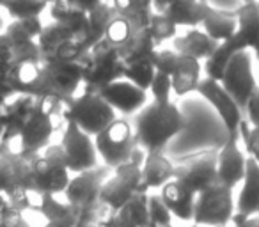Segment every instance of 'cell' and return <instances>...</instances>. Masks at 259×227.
<instances>
[{"label": "cell", "mask_w": 259, "mask_h": 227, "mask_svg": "<svg viewBox=\"0 0 259 227\" xmlns=\"http://www.w3.org/2000/svg\"><path fill=\"white\" fill-rule=\"evenodd\" d=\"M115 15L117 13H115L114 6L110 2H101L98 8H94L89 13V30H87V36H89V43L93 47L105 37L108 23L114 20Z\"/></svg>", "instance_id": "obj_33"}, {"label": "cell", "mask_w": 259, "mask_h": 227, "mask_svg": "<svg viewBox=\"0 0 259 227\" xmlns=\"http://www.w3.org/2000/svg\"><path fill=\"white\" fill-rule=\"evenodd\" d=\"M257 215H259V211H257Z\"/></svg>", "instance_id": "obj_60"}, {"label": "cell", "mask_w": 259, "mask_h": 227, "mask_svg": "<svg viewBox=\"0 0 259 227\" xmlns=\"http://www.w3.org/2000/svg\"><path fill=\"white\" fill-rule=\"evenodd\" d=\"M50 2H52V0H50Z\"/></svg>", "instance_id": "obj_61"}, {"label": "cell", "mask_w": 259, "mask_h": 227, "mask_svg": "<svg viewBox=\"0 0 259 227\" xmlns=\"http://www.w3.org/2000/svg\"><path fill=\"white\" fill-rule=\"evenodd\" d=\"M236 213V201L233 199V188L220 181L197 194L194 208V223L201 227L231 225Z\"/></svg>", "instance_id": "obj_8"}, {"label": "cell", "mask_w": 259, "mask_h": 227, "mask_svg": "<svg viewBox=\"0 0 259 227\" xmlns=\"http://www.w3.org/2000/svg\"><path fill=\"white\" fill-rule=\"evenodd\" d=\"M215 227H229V225H215Z\"/></svg>", "instance_id": "obj_54"}, {"label": "cell", "mask_w": 259, "mask_h": 227, "mask_svg": "<svg viewBox=\"0 0 259 227\" xmlns=\"http://www.w3.org/2000/svg\"><path fill=\"white\" fill-rule=\"evenodd\" d=\"M83 66V89L91 93H100L105 85L124 78L126 64L121 59L119 48L101 39L80 59Z\"/></svg>", "instance_id": "obj_3"}, {"label": "cell", "mask_w": 259, "mask_h": 227, "mask_svg": "<svg viewBox=\"0 0 259 227\" xmlns=\"http://www.w3.org/2000/svg\"><path fill=\"white\" fill-rule=\"evenodd\" d=\"M112 174L107 165H98L93 170L73 174L68 188L64 190V201L75 209H82L100 202V192L105 179Z\"/></svg>", "instance_id": "obj_15"}, {"label": "cell", "mask_w": 259, "mask_h": 227, "mask_svg": "<svg viewBox=\"0 0 259 227\" xmlns=\"http://www.w3.org/2000/svg\"><path fill=\"white\" fill-rule=\"evenodd\" d=\"M135 142L146 153L163 151L176 135L187 128V119L178 105L149 101L141 112L134 116Z\"/></svg>", "instance_id": "obj_1"}, {"label": "cell", "mask_w": 259, "mask_h": 227, "mask_svg": "<svg viewBox=\"0 0 259 227\" xmlns=\"http://www.w3.org/2000/svg\"><path fill=\"white\" fill-rule=\"evenodd\" d=\"M94 144L98 156L108 169L114 170L122 163H128L137 148L134 123L126 117H117L94 137Z\"/></svg>", "instance_id": "obj_7"}, {"label": "cell", "mask_w": 259, "mask_h": 227, "mask_svg": "<svg viewBox=\"0 0 259 227\" xmlns=\"http://www.w3.org/2000/svg\"><path fill=\"white\" fill-rule=\"evenodd\" d=\"M155 75H156L155 57L132 62V64H128L124 69V78L130 80L132 83H135V85L141 87V89H144V90H149Z\"/></svg>", "instance_id": "obj_36"}, {"label": "cell", "mask_w": 259, "mask_h": 227, "mask_svg": "<svg viewBox=\"0 0 259 227\" xmlns=\"http://www.w3.org/2000/svg\"><path fill=\"white\" fill-rule=\"evenodd\" d=\"M158 194L162 195L163 202L172 213V216H176L181 222H194V208L195 197H197L195 192L185 187L181 181L170 179L169 183H165L160 188Z\"/></svg>", "instance_id": "obj_22"}, {"label": "cell", "mask_w": 259, "mask_h": 227, "mask_svg": "<svg viewBox=\"0 0 259 227\" xmlns=\"http://www.w3.org/2000/svg\"><path fill=\"white\" fill-rule=\"evenodd\" d=\"M231 223H233V227H259V215L245 218V216H240L234 213Z\"/></svg>", "instance_id": "obj_46"}, {"label": "cell", "mask_w": 259, "mask_h": 227, "mask_svg": "<svg viewBox=\"0 0 259 227\" xmlns=\"http://www.w3.org/2000/svg\"><path fill=\"white\" fill-rule=\"evenodd\" d=\"M2 2H4V0H0V6H2Z\"/></svg>", "instance_id": "obj_56"}, {"label": "cell", "mask_w": 259, "mask_h": 227, "mask_svg": "<svg viewBox=\"0 0 259 227\" xmlns=\"http://www.w3.org/2000/svg\"><path fill=\"white\" fill-rule=\"evenodd\" d=\"M100 94L122 117L135 116L137 112H141L149 103L148 90L141 89V87H137L126 78L115 80V82L105 85L100 90Z\"/></svg>", "instance_id": "obj_18"}, {"label": "cell", "mask_w": 259, "mask_h": 227, "mask_svg": "<svg viewBox=\"0 0 259 227\" xmlns=\"http://www.w3.org/2000/svg\"><path fill=\"white\" fill-rule=\"evenodd\" d=\"M142 183V167L128 162L112 170L100 192V202L117 213L139 192Z\"/></svg>", "instance_id": "obj_9"}, {"label": "cell", "mask_w": 259, "mask_h": 227, "mask_svg": "<svg viewBox=\"0 0 259 227\" xmlns=\"http://www.w3.org/2000/svg\"><path fill=\"white\" fill-rule=\"evenodd\" d=\"M170 43H172V48L178 54L194 57L201 62H204L206 59L211 57L220 44V43H217L215 39H211L201 27L188 29L187 32L178 34Z\"/></svg>", "instance_id": "obj_24"}, {"label": "cell", "mask_w": 259, "mask_h": 227, "mask_svg": "<svg viewBox=\"0 0 259 227\" xmlns=\"http://www.w3.org/2000/svg\"><path fill=\"white\" fill-rule=\"evenodd\" d=\"M243 2H248V0H243Z\"/></svg>", "instance_id": "obj_59"}, {"label": "cell", "mask_w": 259, "mask_h": 227, "mask_svg": "<svg viewBox=\"0 0 259 227\" xmlns=\"http://www.w3.org/2000/svg\"><path fill=\"white\" fill-rule=\"evenodd\" d=\"M201 29L208 34L217 43H224L229 37L234 36L238 30V16L236 9H219L211 8L204 22L201 23Z\"/></svg>", "instance_id": "obj_28"}, {"label": "cell", "mask_w": 259, "mask_h": 227, "mask_svg": "<svg viewBox=\"0 0 259 227\" xmlns=\"http://www.w3.org/2000/svg\"><path fill=\"white\" fill-rule=\"evenodd\" d=\"M156 50H158V44L155 43L148 29L135 30L134 36L130 37L122 47H119V54H121V59L124 61L126 66L132 64V62L155 57Z\"/></svg>", "instance_id": "obj_30"}, {"label": "cell", "mask_w": 259, "mask_h": 227, "mask_svg": "<svg viewBox=\"0 0 259 227\" xmlns=\"http://www.w3.org/2000/svg\"><path fill=\"white\" fill-rule=\"evenodd\" d=\"M195 93L201 94V96L215 108V112L219 114L224 126H226L227 135L238 133L240 123L243 121V112H241V108L238 107L236 101L233 100V96L222 87V83L204 76V78L199 82Z\"/></svg>", "instance_id": "obj_16"}, {"label": "cell", "mask_w": 259, "mask_h": 227, "mask_svg": "<svg viewBox=\"0 0 259 227\" xmlns=\"http://www.w3.org/2000/svg\"><path fill=\"white\" fill-rule=\"evenodd\" d=\"M15 94H27L34 98H48L41 62H15L6 76Z\"/></svg>", "instance_id": "obj_20"}, {"label": "cell", "mask_w": 259, "mask_h": 227, "mask_svg": "<svg viewBox=\"0 0 259 227\" xmlns=\"http://www.w3.org/2000/svg\"><path fill=\"white\" fill-rule=\"evenodd\" d=\"M73 174L61 162H55L39 155L30 158V177H32V194L61 195L68 188Z\"/></svg>", "instance_id": "obj_14"}, {"label": "cell", "mask_w": 259, "mask_h": 227, "mask_svg": "<svg viewBox=\"0 0 259 227\" xmlns=\"http://www.w3.org/2000/svg\"><path fill=\"white\" fill-rule=\"evenodd\" d=\"M61 146L66 153V167L71 174L93 170L100 165L94 137L80 130L73 121H66Z\"/></svg>", "instance_id": "obj_10"}, {"label": "cell", "mask_w": 259, "mask_h": 227, "mask_svg": "<svg viewBox=\"0 0 259 227\" xmlns=\"http://www.w3.org/2000/svg\"><path fill=\"white\" fill-rule=\"evenodd\" d=\"M148 211L151 222L156 223L158 227H167L172 223V213L165 206L162 195L156 194V192H151L148 195Z\"/></svg>", "instance_id": "obj_39"}, {"label": "cell", "mask_w": 259, "mask_h": 227, "mask_svg": "<svg viewBox=\"0 0 259 227\" xmlns=\"http://www.w3.org/2000/svg\"><path fill=\"white\" fill-rule=\"evenodd\" d=\"M62 110H64V103L61 101L52 98H39L36 112L27 121L20 137L16 139L20 144L16 153L23 158H32L39 155L47 146H50V141L55 133V116L62 117Z\"/></svg>", "instance_id": "obj_4"}, {"label": "cell", "mask_w": 259, "mask_h": 227, "mask_svg": "<svg viewBox=\"0 0 259 227\" xmlns=\"http://www.w3.org/2000/svg\"><path fill=\"white\" fill-rule=\"evenodd\" d=\"M78 34H75L73 30H69L68 27L61 25V23L50 22L48 25L43 27V32H41L37 44H39V52H41V62L47 64L54 59L55 52L62 47L64 43H68L69 39L76 37ZM82 37V36H80Z\"/></svg>", "instance_id": "obj_31"}, {"label": "cell", "mask_w": 259, "mask_h": 227, "mask_svg": "<svg viewBox=\"0 0 259 227\" xmlns=\"http://www.w3.org/2000/svg\"><path fill=\"white\" fill-rule=\"evenodd\" d=\"M2 135H4V119L0 116V139H2Z\"/></svg>", "instance_id": "obj_50"}, {"label": "cell", "mask_w": 259, "mask_h": 227, "mask_svg": "<svg viewBox=\"0 0 259 227\" xmlns=\"http://www.w3.org/2000/svg\"><path fill=\"white\" fill-rule=\"evenodd\" d=\"M178 2H183V0H153V9H155V13H165L167 9L170 8V6L178 4Z\"/></svg>", "instance_id": "obj_48"}, {"label": "cell", "mask_w": 259, "mask_h": 227, "mask_svg": "<svg viewBox=\"0 0 259 227\" xmlns=\"http://www.w3.org/2000/svg\"><path fill=\"white\" fill-rule=\"evenodd\" d=\"M76 220H78V213H73V215L66 216V218L48 220L43 227H76Z\"/></svg>", "instance_id": "obj_47"}, {"label": "cell", "mask_w": 259, "mask_h": 227, "mask_svg": "<svg viewBox=\"0 0 259 227\" xmlns=\"http://www.w3.org/2000/svg\"><path fill=\"white\" fill-rule=\"evenodd\" d=\"M170 80H172V93L176 96H187L190 93H195L199 82L202 80V62L180 54V62L170 75Z\"/></svg>", "instance_id": "obj_27"}, {"label": "cell", "mask_w": 259, "mask_h": 227, "mask_svg": "<svg viewBox=\"0 0 259 227\" xmlns=\"http://www.w3.org/2000/svg\"><path fill=\"white\" fill-rule=\"evenodd\" d=\"M245 169H247V158L240 149V135L231 133L226 144L219 149V163H217L219 181L229 188L238 187L243 183Z\"/></svg>", "instance_id": "obj_19"}, {"label": "cell", "mask_w": 259, "mask_h": 227, "mask_svg": "<svg viewBox=\"0 0 259 227\" xmlns=\"http://www.w3.org/2000/svg\"><path fill=\"white\" fill-rule=\"evenodd\" d=\"M48 98L64 103V107L83 89V66L76 62H48L43 64Z\"/></svg>", "instance_id": "obj_11"}, {"label": "cell", "mask_w": 259, "mask_h": 227, "mask_svg": "<svg viewBox=\"0 0 259 227\" xmlns=\"http://www.w3.org/2000/svg\"><path fill=\"white\" fill-rule=\"evenodd\" d=\"M217 163H219V151H201L197 155L187 156L174 169V179L181 181L195 194H201L202 190L219 181Z\"/></svg>", "instance_id": "obj_12"}, {"label": "cell", "mask_w": 259, "mask_h": 227, "mask_svg": "<svg viewBox=\"0 0 259 227\" xmlns=\"http://www.w3.org/2000/svg\"><path fill=\"white\" fill-rule=\"evenodd\" d=\"M103 2H112V0H103Z\"/></svg>", "instance_id": "obj_55"}, {"label": "cell", "mask_w": 259, "mask_h": 227, "mask_svg": "<svg viewBox=\"0 0 259 227\" xmlns=\"http://www.w3.org/2000/svg\"><path fill=\"white\" fill-rule=\"evenodd\" d=\"M15 62L16 57H15V50H13V44L9 41V37L2 32L0 34V75L8 76V73L11 71Z\"/></svg>", "instance_id": "obj_43"}, {"label": "cell", "mask_w": 259, "mask_h": 227, "mask_svg": "<svg viewBox=\"0 0 259 227\" xmlns=\"http://www.w3.org/2000/svg\"><path fill=\"white\" fill-rule=\"evenodd\" d=\"M37 103H39V98L27 96V94H16L15 98L9 100V103L0 114L4 119V135L0 139V153L11 149V144L20 137L27 121L36 112Z\"/></svg>", "instance_id": "obj_17"}, {"label": "cell", "mask_w": 259, "mask_h": 227, "mask_svg": "<svg viewBox=\"0 0 259 227\" xmlns=\"http://www.w3.org/2000/svg\"><path fill=\"white\" fill-rule=\"evenodd\" d=\"M4 34L9 37V41L13 44L16 62H41V52L37 39L27 30L25 23L22 20H11L6 25Z\"/></svg>", "instance_id": "obj_25"}, {"label": "cell", "mask_w": 259, "mask_h": 227, "mask_svg": "<svg viewBox=\"0 0 259 227\" xmlns=\"http://www.w3.org/2000/svg\"><path fill=\"white\" fill-rule=\"evenodd\" d=\"M245 119L252 124V126L259 128V87L254 90L245 108Z\"/></svg>", "instance_id": "obj_44"}, {"label": "cell", "mask_w": 259, "mask_h": 227, "mask_svg": "<svg viewBox=\"0 0 259 227\" xmlns=\"http://www.w3.org/2000/svg\"><path fill=\"white\" fill-rule=\"evenodd\" d=\"M148 93L151 94L153 101H156V103H170V96H172V80H170V76L156 71Z\"/></svg>", "instance_id": "obj_41"}, {"label": "cell", "mask_w": 259, "mask_h": 227, "mask_svg": "<svg viewBox=\"0 0 259 227\" xmlns=\"http://www.w3.org/2000/svg\"><path fill=\"white\" fill-rule=\"evenodd\" d=\"M238 135H240V142L245 146L248 158H254L259 163V128L252 126L243 117L240 128H238Z\"/></svg>", "instance_id": "obj_40"}, {"label": "cell", "mask_w": 259, "mask_h": 227, "mask_svg": "<svg viewBox=\"0 0 259 227\" xmlns=\"http://www.w3.org/2000/svg\"><path fill=\"white\" fill-rule=\"evenodd\" d=\"M135 30H137V29H135V27L132 25V23H130L124 16L115 15L114 20L108 23L107 32H105V39H107L108 43L114 44V47L119 48V47H122V44H124L130 37L134 36Z\"/></svg>", "instance_id": "obj_38"}, {"label": "cell", "mask_w": 259, "mask_h": 227, "mask_svg": "<svg viewBox=\"0 0 259 227\" xmlns=\"http://www.w3.org/2000/svg\"><path fill=\"white\" fill-rule=\"evenodd\" d=\"M211 6L208 2H201V0H183V2H178V4L170 6L165 13L167 18L170 22H174L178 27H183V29H195V27H201V23L204 22V18L208 16Z\"/></svg>", "instance_id": "obj_29"}, {"label": "cell", "mask_w": 259, "mask_h": 227, "mask_svg": "<svg viewBox=\"0 0 259 227\" xmlns=\"http://www.w3.org/2000/svg\"><path fill=\"white\" fill-rule=\"evenodd\" d=\"M37 213L43 216L45 220H59V218H66V216L73 215V213H78V209H75L71 204L68 202L57 201V195L52 194H43L39 195V201L34 206Z\"/></svg>", "instance_id": "obj_35"}, {"label": "cell", "mask_w": 259, "mask_h": 227, "mask_svg": "<svg viewBox=\"0 0 259 227\" xmlns=\"http://www.w3.org/2000/svg\"><path fill=\"white\" fill-rule=\"evenodd\" d=\"M220 83L233 96V100L236 101L245 116V108H247L248 100L254 94V90L259 87L254 71H252V59L248 55V50L238 52V54H234L231 57Z\"/></svg>", "instance_id": "obj_13"}, {"label": "cell", "mask_w": 259, "mask_h": 227, "mask_svg": "<svg viewBox=\"0 0 259 227\" xmlns=\"http://www.w3.org/2000/svg\"><path fill=\"white\" fill-rule=\"evenodd\" d=\"M16 94L13 93V89L9 87L8 80H6V76L0 75V114H2V110H4V107L9 103V100L11 98H15Z\"/></svg>", "instance_id": "obj_45"}, {"label": "cell", "mask_w": 259, "mask_h": 227, "mask_svg": "<svg viewBox=\"0 0 259 227\" xmlns=\"http://www.w3.org/2000/svg\"><path fill=\"white\" fill-rule=\"evenodd\" d=\"M148 30L151 32L155 43L158 44V48H162V44H165L167 41H172L178 36V30L180 27L174 22H170L165 15H160V13H153L151 22L148 25Z\"/></svg>", "instance_id": "obj_37"}, {"label": "cell", "mask_w": 259, "mask_h": 227, "mask_svg": "<svg viewBox=\"0 0 259 227\" xmlns=\"http://www.w3.org/2000/svg\"><path fill=\"white\" fill-rule=\"evenodd\" d=\"M48 13H50L52 22L61 23V25L68 27L69 30H73L75 34L82 36L85 39L87 47L93 48V44L89 43V13L83 11L82 8L71 4L69 0H52L48 6Z\"/></svg>", "instance_id": "obj_23"}, {"label": "cell", "mask_w": 259, "mask_h": 227, "mask_svg": "<svg viewBox=\"0 0 259 227\" xmlns=\"http://www.w3.org/2000/svg\"><path fill=\"white\" fill-rule=\"evenodd\" d=\"M0 194L22 213L34 208L29 202V195L32 194L30 158H23L11 149L0 153Z\"/></svg>", "instance_id": "obj_6"}, {"label": "cell", "mask_w": 259, "mask_h": 227, "mask_svg": "<svg viewBox=\"0 0 259 227\" xmlns=\"http://www.w3.org/2000/svg\"><path fill=\"white\" fill-rule=\"evenodd\" d=\"M190 227H201V225H197V223H194V222H192V225Z\"/></svg>", "instance_id": "obj_53"}, {"label": "cell", "mask_w": 259, "mask_h": 227, "mask_svg": "<svg viewBox=\"0 0 259 227\" xmlns=\"http://www.w3.org/2000/svg\"><path fill=\"white\" fill-rule=\"evenodd\" d=\"M178 62H180V54L174 48H158L155 54V66L158 73H165V75H172L176 69Z\"/></svg>", "instance_id": "obj_42"}, {"label": "cell", "mask_w": 259, "mask_h": 227, "mask_svg": "<svg viewBox=\"0 0 259 227\" xmlns=\"http://www.w3.org/2000/svg\"><path fill=\"white\" fill-rule=\"evenodd\" d=\"M117 112L108 105L100 93L80 90L62 110V119L73 121L80 130L96 137L112 121L117 119Z\"/></svg>", "instance_id": "obj_5"}, {"label": "cell", "mask_w": 259, "mask_h": 227, "mask_svg": "<svg viewBox=\"0 0 259 227\" xmlns=\"http://www.w3.org/2000/svg\"><path fill=\"white\" fill-rule=\"evenodd\" d=\"M50 6V0H4L0 8L11 20H27L41 16Z\"/></svg>", "instance_id": "obj_34"}, {"label": "cell", "mask_w": 259, "mask_h": 227, "mask_svg": "<svg viewBox=\"0 0 259 227\" xmlns=\"http://www.w3.org/2000/svg\"><path fill=\"white\" fill-rule=\"evenodd\" d=\"M115 13L124 16L137 30L148 29L151 16L155 13L153 9V0H112Z\"/></svg>", "instance_id": "obj_32"}, {"label": "cell", "mask_w": 259, "mask_h": 227, "mask_svg": "<svg viewBox=\"0 0 259 227\" xmlns=\"http://www.w3.org/2000/svg\"><path fill=\"white\" fill-rule=\"evenodd\" d=\"M174 165L170 158L163 155V151H153L146 155L144 165H142V183L139 194H151L174 179Z\"/></svg>", "instance_id": "obj_21"}, {"label": "cell", "mask_w": 259, "mask_h": 227, "mask_svg": "<svg viewBox=\"0 0 259 227\" xmlns=\"http://www.w3.org/2000/svg\"><path fill=\"white\" fill-rule=\"evenodd\" d=\"M69 2H71V4H75V6H78V8H82L83 11L91 13L94 8H98L103 0H69Z\"/></svg>", "instance_id": "obj_49"}, {"label": "cell", "mask_w": 259, "mask_h": 227, "mask_svg": "<svg viewBox=\"0 0 259 227\" xmlns=\"http://www.w3.org/2000/svg\"><path fill=\"white\" fill-rule=\"evenodd\" d=\"M167 227H172V223H170V225H167Z\"/></svg>", "instance_id": "obj_58"}, {"label": "cell", "mask_w": 259, "mask_h": 227, "mask_svg": "<svg viewBox=\"0 0 259 227\" xmlns=\"http://www.w3.org/2000/svg\"><path fill=\"white\" fill-rule=\"evenodd\" d=\"M259 211V163L254 158H247V169L241 183L240 195L236 199V215L254 216Z\"/></svg>", "instance_id": "obj_26"}, {"label": "cell", "mask_w": 259, "mask_h": 227, "mask_svg": "<svg viewBox=\"0 0 259 227\" xmlns=\"http://www.w3.org/2000/svg\"><path fill=\"white\" fill-rule=\"evenodd\" d=\"M4 29H6V23H4V18H2V15H0V34L4 32Z\"/></svg>", "instance_id": "obj_51"}, {"label": "cell", "mask_w": 259, "mask_h": 227, "mask_svg": "<svg viewBox=\"0 0 259 227\" xmlns=\"http://www.w3.org/2000/svg\"><path fill=\"white\" fill-rule=\"evenodd\" d=\"M254 54H255V59H257V62H259V48L257 50H254Z\"/></svg>", "instance_id": "obj_52"}, {"label": "cell", "mask_w": 259, "mask_h": 227, "mask_svg": "<svg viewBox=\"0 0 259 227\" xmlns=\"http://www.w3.org/2000/svg\"><path fill=\"white\" fill-rule=\"evenodd\" d=\"M238 16V30L233 37L219 44L215 54L202 62V73L208 78L220 82L229 64L231 57L238 52L257 50L259 48V9L257 0L241 2L236 9Z\"/></svg>", "instance_id": "obj_2"}, {"label": "cell", "mask_w": 259, "mask_h": 227, "mask_svg": "<svg viewBox=\"0 0 259 227\" xmlns=\"http://www.w3.org/2000/svg\"><path fill=\"white\" fill-rule=\"evenodd\" d=\"M257 9H259V0H257Z\"/></svg>", "instance_id": "obj_57"}]
</instances>
